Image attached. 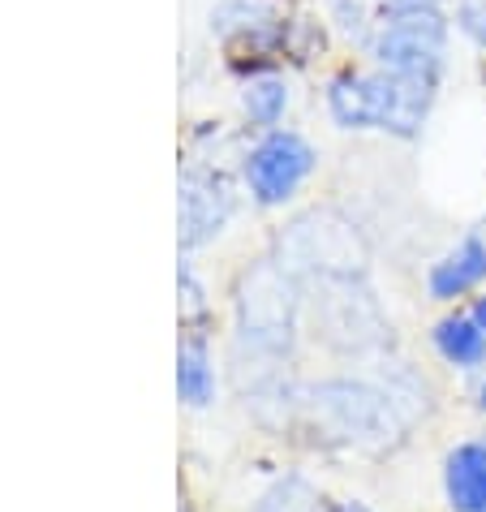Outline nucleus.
Here are the masks:
<instances>
[{
    "mask_svg": "<svg viewBox=\"0 0 486 512\" xmlns=\"http://www.w3.org/2000/svg\"><path fill=\"white\" fill-rule=\"evenodd\" d=\"M366 48L383 74L439 82L448 61V18L439 9H383V22L370 31Z\"/></svg>",
    "mask_w": 486,
    "mask_h": 512,
    "instance_id": "f257e3e1",
    "label": "nucleus"
},
{
    "mask_svg": "<svg viewBox=\"0 0 486 512\" xmlns=\"http://www.w3.org/2000/svg\"><path fill=\"white\" fill-rule=\"evenodd\" d=\"M314 168H319V151L297 130H263L259 142L246 151L241 181L259 207H284L302 194Z\"/></svg>",
    "mask_w": 486,
    "mask_h": 512,
    "instance_id": "f03ea898",
    "label": "nucleus"
},
{
    "mask_svg": "<svg viewBox=\"0 0 486 512\" xmlns=\"http://www.w3.org/2000/svg\"><path fill=\"white\" fill-rule=\"evenodd\" d=\"M211 31L224 39L233 61H241L246 52L271 61V56H280V48H289V22L271 0H224L211 13Z\"/></svg>",
    "mask_w": 486,
    "mask_h": 512,
    "instance_id": "7ed1b4c3",
    "label": "nucleus"
},
{
    "mask_svg": "<svg viewBox=\"0 0 486 512\" xmlns=\"http://www.w3.org/2000/svg\"><path fill=\"white\" fill-rule=\"evenodd\" d=\"M327 112L340 130H383L388 134L392 121V78L383 69L370 74H336L327 82Z\"/></svg>",
    "mask_w": 486,
    "mask_h": 512,
    "instance_id": "20e7f679",
    "label": "nucleus"
},
{
    "mask_svg": "<svg viewBox=\"0 0 486 512\" xmlns=\"http://www.w3.org/2000/svg\"><path fill=\"white\" fill-rule=\"evenodd\" d=\"M233 220V190L211 168H185L181 173V246L198 250L224 233Z\"/></svg>",
    "mask_w": 486,
    "mask_h": 512,
    "instance_id": "39448f33",
    "label": "nucleus"
},
{
    "mask_svg": "<svg viewBox=\"0 0 486 512\" xmlns=\"http://www.w3.org/2000/svg\"><path fill=\"white\" fill-rule=\"evenodd\" d=\"M486 284V233H469L443 254V259L426 272V289L435 302H456V297L474 293Z\"/></svg>",
    "mask_w": 486,
    "mask_h": 512,
    "instance_id": "423d86ee",
    "label": "nucleus"
},
{
    "mask_svg": "<svg viewBox=\"0 0 486 512\" xmlns=\"http://www.w3.org/2000/svg\"><path fill=\"white\" fill-rule=\"evenodd\" d=\"M443 495L452 512H486V439H465L443 457Z\"/></svg>",
    "mask_w": 486,
    "mask_h": 512,
    "instance_id": "0eeeda50",
    "label": "nucleus"
},
{
    "mask_svg": "<svg viewBox=\"0 0 486 512\" xmlns=\"http://www.w3.org/2000/svg\"><path fill=\"white\" fill-rule=\"evenodd\" d=\"M431 345L435 353L448 366H456V371H478V366L486 362V332H482V323L474 315H443L435 323V332H431Z\"/></svg>",
    "mask_w": 486,
    "mask_h": 512,
    "instance_id": "6e6552de",
    "label": "nucleus"
},
{
    "mask_svg": "<svg viewBox=\"0 0 486 512\" xmlns=\"http://www.w3.org/2000/svg\"><path fill=\"white\" fill-rule=\"evenodd\" d=\"M177 396L190 409H207L216 401V362L203 336H185L177 349Z\"/></svg>",
    "mask_w": 486,
    "mask_h": 512,
    "instance_id": "1a4fd4ad",
    "label": "nucleus"
},
{
    "mask_svg": "<svg viewBox=\"0 0 486 512\" xmlns=\"http://www.w3.org/2000/svg\"><path fill=\"white\" fill-rule=\"evenodd\" d=\"M241 112H246L250 130H280L284 112H289V82L280 74H250L241 87Z\"/></svg>",
    "mask_w": 486,
    "mask_h": 512,
    "instance_id": "9d476101",
    "label": "nucleus"
},
{
    "mask_svg": "<svg viewBox=\"0 0 486 512\" xmlns=\"http://www.w3.org/2000/svg\"><path fill=\"white\" fill-rule=\"evenodd\" d=\"M250 512H319V495L302 478H280Z\"/></svg>",
    "mask_w": 486,
    "mask_h": 512,
    "instance_id": "9b49d317",
    "label": "nucleus"
},
{
    "mask_svg": "<svg viewBox=\"0 0 486 512\" xmlns=\"http://www.w3.org/2000/svg\"><path fill=\"white\" fill-rule=\"evenodd\" d=\"M452 22H456V31H461L469 44L486 52V0H456Z\"/></svg>",
    "mask_w": 486,
    "mask_h": 512,
    "instance_id": "f8f14e48",
    "label": "nucleus"
},
{
    "mask_svg": "<svg viewBox=\"0 0 486 512\" xmlns=\"http://www.w3.org/2000/svg\"><path fill=\"white\" fill-rule=\"evenodd\" d=\"M181 315L185 319H203L207 315V293H203V284H198L190 263H181Z\"/></svg>",
    "mask_w": 486,
    "mask_h": 512,
    "instance_id": "ddd939ff",
    "label": "nucleus"
},
{
    "mask_svg": "<svg viewBox=\"0 0 486 512\" xmlns=\"http://www.w3.org/2000/svg\"><path fill=\"white\" fill-rule=\"evenodd\" d=\"M336 26L353 39H362V44H370V31H366V9L357 5V0H336Z\"/></svg>",
    "mask_w": 486,
    "mask_h": 512,
    "instance_id": "4468645a",
    "label": "nucleus"
},
{
    "mask_svg": "<svg viewBox=\"0 0 486 512\" xmlns=\"http://www.w3.org/2000/svg\"><path fill=\"white\" fill-rule=\"evenodd\" d=\"M443 0H383V9H439Z\"/></svg>",
    "mask_w": 486,
    "mask_h": 512,
    "instance_id": "2eb2a0df",
    "label": "nucleus"
},
{
    "mask_svg": "<svg viewBox=\"0 0 486 512\" xmlns=\"http://www.w3.org/2000/svg\"><path fill=\"white\" fill-rule=\"evenodd\" d=\"M469 315H474V319L482 323V332H486V293H482V297H474V306H469Z\"/></svg>",
    "mask_w": 486,
    "mask_h": 512,
    "instance_id": "dca6fc26",
    "label": "nucleus"
},
{
    "mask_svg": "<svg viewBox=\"0 0 486 512\" xmlns=\"http://www.w3.org/2000/svg\"><path fill=\"white\" fill-rule=\"evenodd\" d=\"M478 409H482V414H486V379L478 383Z\"/></svg>",
    "mask_w": 486,
    "mask_h": 512,
    "instance_id": "f3484780",
    "label": "nucleus"
},
{
    "mask_svg": "<svg viewBox=\"0 0 486 512\" xmlns=\"http://www.w3.org/2000/svg\"><path fill=\"white\" fill-rule=\"evenodd\" d=\"M336 512H370V508H362V504H340Z\"/></svg>",
    "mask_w": 486,
    "mask_h": 512,
    "instance_id": "a211bd4d",
    "label": "nucleus"
}]
</instances>
